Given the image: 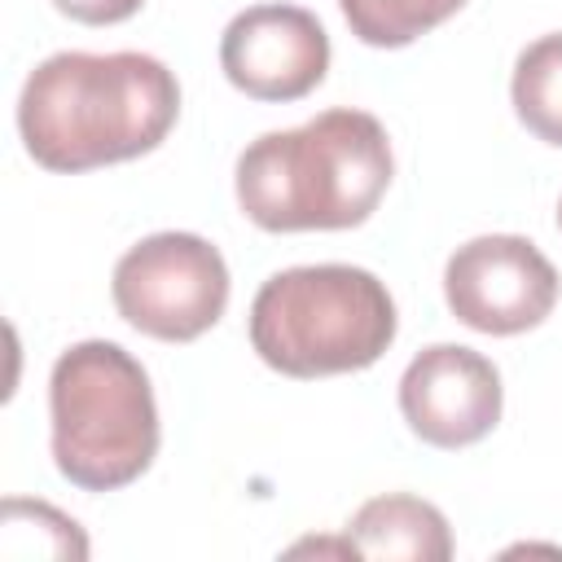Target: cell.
Returning <instances> with one entry per match:
<instances>
[{"mask_svg":"<svg viewBox=\"0 0 562 562\" xmlns=\"http://www.w3.org/2000/svg\"><path fill=\"white\" fill-rule=\"evenodd\" d=\"M180 114L176 75L149 53H53L18 97L26 154L48 171H92L140 158Z\"/></svg>","mask_w":562,"mask_h":562,"instance_id":"1","label":"cell"},{"mask_svg":"<svg viewBox=\"0 0 562 562\" xmlns=\"http://www.w3.org/2000/svg\"><path fill=\"white\" fill-rule=\"evenodd\" d=\"M391 171V140L373 114L325 110L241 149L237 202L263 233L356 228L378 211Z\"/></svg>","mask_w":562,"mask_h":562,"instance_id":"2","label":"cell"},{"mask_svg":"<svg viewBox=\"0 0 562 562\" xmlns=\"http://www.w3.org/2000/svg\"><path fill=\"white\" fill-rule=\"evenodd\" d=\"M395 342V303L369 268L307 263L268 277L250 303V347L285 378L356 373Z\"/></svg>","mask_w":562,"mask_h":562,"instance_id":"3","label":"cell"},{"mask_svg":"<svg viewBox=\"0 0 562 562\" xmlns=\"http://www.w3.org/2000/svg\"><path fill=\"white\" fill-rule=\"evenodd\" d=\"M53 461L83 492L127 487L158 457V404L132 351L105 338L75 342L48 378Z\"/></svg>","mask_w":562,"mask_h":562,"instance_id":"4","label":"cell"},{"mask_svg":"<svg viewBox=\"0 0 562 562\" xmlns=\"http://www.w3.org/2000/svg\"><path fill=\"white\" fill-rule=\"evenodd\" d=\"M110 294L132 329L158 342H193L228 307V268L198 233H154L114 263Z\"/></svg>","mask_w":562,"mask_h":562,"instance_id":"5","label":"cell"},{"mask_svg":"<svg viewBox=\"0 0 562 562\" xmlns=\"http://www.w3.org/2000/svg\"><path fill=\"white\" fill-rule=\"evenodd\" d=\"M443 299L452 316L479 334L536 329L558 303V268L536 241L514 233H487L452 250L443 268Z\"/></svg>","mask_w":562,"mask_h":562,"instance_id":"6","label":"cell"},{"mask_svg":"<svg viewBox=\"0 0 562 562\" xmlns=\"http://www.w3.org/2000/svg\"><path fill=\"white\" fill-rule=\"evenodd\" d=\"M220 66L255 101H299L329 70V35L299 4H250L224 26Z\"/></svg>","mask_w":562,"mask_h":562,"instance_id":"7","label":"cell"},{"mask_svg":"<svg viewBox=\"0 0 562 562\" xmlns=\"http://www.w3.org/2000/svg\"><path fill=\"white\" fill-rule=\"evenodd\" d=\"M400 413L430 448H470L501 422V373L474 347L435 342L408 360Z\"/></svg>","mask_w":562,"mask_h":562,"instance_id":"8","label":"cell"},{"mask_svg":"<svg viewBox=\"0 0 562 562\" xmlns=\"http://www.w3.org/2000/svg\"><path fill=\"white\" fill-rule=\"evenodd\" d=\"M347 544L360 558H408V562H448L452 531L448 518L408 492L364 501L347 522Z\"/></svg>","mask_w":562,"mask_h":562,"instance_id":"9","label":"cell"},{"mask_svg":"<svg viewBox=\"0 0 562 562\" xmlns=\"http://www.w3.org/2000/svg\"><path fill=\"white\" fill-rule=\"evenodd\" d=\"M514 114L544 145H562V31L540 35L514 61Z\"/></svg>","mask_w":562,"mask_h":562,"instance_id":"10","label":"cell"},{"mask_svg":"<svg viewBox=\"0 0 562 562\" xmlns=\"http://www.w3.org/2000/svg\"><path fill=\"white\" fill-rule=\"evenodd\" d=\"M465 0H338L351 35L373 48H404L448 22Z\"/></svg>","mask_w":562,"mask_h":562,"instance_id":"11","label":"cell"},{"mask_svg":"<svg viewBox=\"0 0 562 562\" xmlns=\"http://www.w3.org/2000/svg\"><path fill=\"white\" fill-rule=\"evenodd\" d=\"M66 18L75 22H88V26H114V22H127L145 0H53Z\"/></svg>","mask_w":562,"mask_h":562,"instance_id":"12","label":"cell"},{"mask_svg":"<svg viewBox=\"0 0 562 562\" xmlns=\"http://www.w3.org/2000/svg\"><path fill=\"white\" fill-rule=\"evenodd\" d=\"M558 228H562V202H558Z\"/></svg>","mask_w":562,"mask_h":562,"instance_id":"13","label":"cell"}]
</instances>
